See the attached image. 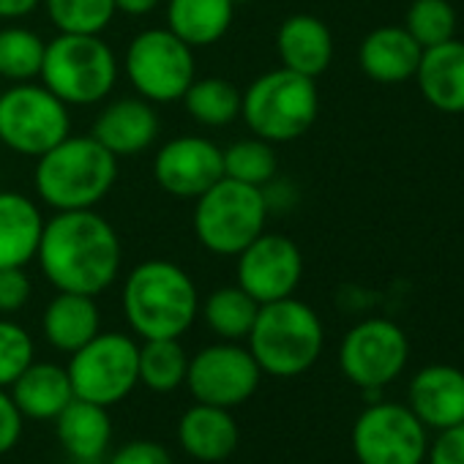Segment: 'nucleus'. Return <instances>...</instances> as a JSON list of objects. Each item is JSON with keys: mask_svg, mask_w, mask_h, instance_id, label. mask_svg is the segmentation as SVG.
<instances>
[{"mask_svg": "<svg viewBox=\"0 0 464 464\" xmlns=\"http://www.w3.org/2000/svg\"><path fill=\"white\" fill-rule=\"evenodd\" d=\"M36 263L55 293L102 295L121 276L123 244L96 208L55 210L44 221Z\"/></svg>", "mask_w": 464, "mask_h": 464, "instance_id": "nucleus-1", "label": "nucleus"}, {"mask_svg": "<svg viewBox=\"0 0 464 464\" xmlns=\"http://www.w3.org/2000/svg\"><path fill=\"white\" fill-rule=\"evenodd\" d=\"M121 309L137 339H180L199 317V290L178 263L142 260L123 282Z\"/></svg>", "mask_w": 464, "mask_h": 464, "instance_id": "nucleus-2", "label": "nucleus"}, {"mask_svg": "<svg viewBox=\"0 0 464 464\" xmlns=\"http://www.w3.org/2000/svg\"><path fill=\"white\" fill-rule=\"evenodd\" d=\"M118 161L91 134H69L36 159V197L53 210L99 208L118 180Z\"/></svg>", "mask_w": 464, "mask_h": 464, "instance_id": "nucleus-3", "label": "nucleus"}, {"mask_svg": "<svg viewBox=\"0 0 464 464\" xmlns=\"http://www.w3.org/2000/svg\"><path fill=\"white\" fill-rule=\"evenodd\" d=\"M323 344L325 331L320 314L295 295L263 304L246 336V347L263 374L282 380L309 372L317 363Z\"/></svg>", "mask_w": 464, "mask_h": 464, "instance_id": "nucleus-4", "label": "nucleus"}, {"mask_svg": "<svg viewBox=\"0 0 464 464\" xmlns=\"http://www.w3.org/2000/svg\"><path fill=\"white\" fill-rule=\"evenodd\" d=\"M118 77V55L99 34H58L47 42L39 80L63 104H102L115 91Z\"/></svg>", "mask_w": 464, "mask_h": 464, "instance_id": "nucleus-5", "label": "nucleus"}, {"mask_svg": "<svg viewBox=\"0 0 464 464\" xmlns=\"http://www.w3.org/2000/svg\"><path fill=\"white\" fill-rule=\"evenodd\" d=\"M268 202L263 188L221 178L194 199L191 227L199 246L218 257H238L266 232Z\"/></svg>", "mask_w": 464, "mask_h": 464, "instance_id": "nucleus-6", "label": "nucleus"}, {"mask_svg": "<svg viewBox=\"0 0 464 464\" xmlns=\"http://www.w3.org/2000/svg\"><path fill=\"white\" fill-rule=\"evenodd\" d=\"M320 112V93L312 77L285 66L260 74L246 91L241 118L246 129L266 142H293L304 137Z\"/></svg>", "mask_w": 464, "mask_h": 464, "instance_id": "nucleus-7", "label": "nucleus"}, {"mask_svg": "<svg viewBox=\"0 0 464 464\" xmlns=\"http://www.w3.org/2000/svg\"><path fill=\"white\" fill-rule=\"evenodd\" d=\"M121 72L145 102L175 104L197 80V58L169 28H145L126 44Z\"/></svg>", "mask_w": 464, "mask_h": 464, "instance_id": "nucleus-8", "label": "nucleus"}, {"mask_svg": "<svg viewBox=\"0 0 464 464\" xmlns=\"http://www.w3.org/2000/svg\"><path fill=\"white\" fill-rule=\"evenodd\" d=\"M72 107L42 82H14L0 93V142L39 159L72 134Z\"/></svg>", "mask_w": 464, "mask_h": 464, "instance_id": "nucleus-9", "label": "nucleus"}, {"mask_svg": "<svg viewBox=\"0 0 464 464\" xmlns=\"http://www.w3.org/2000/svg\"><path fill=\"white\" fill-rule=\"evenodd\" d=\"M77 399L112 407L140 385V342L121 331H99L69 358Z\"/></svg>", "mask_w": 464, "mask_h": 464, "instance_id": "nucleus-10", "label": "nucleus"}, {"mask_svg": "<svg viewBox=\"0 0 464 464\" xmlns=\"http://www.w3.org/2000/svg\"><path fill=\"white\" fill-rule=\"evenodd\" d=\"M358 464H423L429 434L407 404L374 401L353 423Z\"/></svg>", "mask_w": 464, "mask_h": 464, "instance_id": "nucleus-11", "label": "nucleus"}, {"mask_svg": "<svg viewBox=\"0 0 464 464\" xmlns=\"http://www.w3.org/2000/svg\"><path fill=\"white\" fill-rule=\"evenodd\" d=\"M260 382L263 369L257 366L249 347L238 342H216L188 358L183 385L188 388L194 401L232 410L249 401Z\"/></svg>", "mask_w": 464, "mask_h": 464, "instance_id": "nucleus-12", "label": "nucleus"}, {"mask_svg": "<svg viewBox=\"0 0 464 464\" xmlns=\"http://www.w3.org/2000/svg\"><path fill=\"white\" fill-rule=\"evenodd\" d=\"M410 358L404 331L391 320H363L347 331L339 347L342 374L361 391H380L393 382Z\"/></svg>", "mask_w": 464, "mask_h": 464, "instance_id": "nucleus-13", "label": "nucleus"}, {"mask_svg": "<svg viewBox=\"0 0 464 464\" xmlns=\"http://www.w3.org/2000/svg\"><path fill=\"white\" fill-rule=\"evenodd\" d=\"M304 276L298 244L279 232H263L236 257V285L260 306L295 295Z\"/></svg>", "mask_w": 464, "mask_h": 464, "instance_id": "nucleus-14", "label": "nucleus"}, {"mask_svg": "<svg viewBox=\"0 0 464 464\" xmlns=\"http://www.w3.org/2000/svg\"><path fill=\"white\" fill-rule=\"evenodd\" d=\"M153 178L169 197L197 199L224 178V150L199 134L172 137L153 156Z\"/></svg>", "mask_w": 464, "mask_h": 464, "instance_id": "nucleus-15", "label": "nucleus"}, {"mask_svg": "<svg viewBox=\"0 0 464 464\" xmlns=\"http://www.w3.org/2000/svg\"><path fill=\"white\" fill-rule=\"evenodd\" d=\"M159 112L156 104L142 96H123L102 107L93 121L91 137L102 142L115 159H129L145 153L159 137Z\"/></svg>", "mask_w": 464, "mask_h": 464, "instance_id": "nucleus-16", "label": "nucleus"}, {"mask_svg": "<svg viewBox=\"0 0 464 464\" xmlns=\"http://www.w3.org/2000/svg\"><path fill=\"white\" fill-rule=\"evenodd\" d=\"M410 410L426 429H448L464 423V372L448 363L420 369L410 382Z\"/></svg>", "mask_w": 464, "mask_h": 464, "instance_id": "nucleus-17", "label": "nucleus"}, {"mask_svg": "<svg viewBox=\"0 0 464 464\" xmlns=\"http://www.w3.org/2000/svg\"><path fill=\"white\" fill-rule=\"evenodd\" d=\"M178 442L186 456L216 464L236 453L241 429L229 410L194 401V407H188L178 420Z\"/></svg>", "mask_w": 464, "mask_h": 464, "instance_id": "nucleus-18", "label": "nucleus"}, {"mask_svg": "<svg viewBox=\"0 0 464 464\" xmlns=\"http://www.w3.org/2000/svg\"><path fill=\"white\" fill-rule=\"evenodd\" d=\"M42 205L23 191H0V268H25L36 260L42 232Z\"/></svg>", "mask_w": 464, "mask_h": 464, "instance_id": "nucleus-19", "label": "nucleus"}, {"mask_svg": "<svg viewBox=\"0 0 464 464\" xmlns=\"http://www.w3.org/2000/svg\"><path fill=\"white\" fill-rule=\"evenodd\" d=\"M276 53L285 69L317 80L334 61V36L312 14H293L276 31Z\"/></svg>", "mask_w": 464, "mask_h": 464, "instance_id": "nucleus-20", "label": "nucleus"}, {"mask_svg": "<svg viewBox=\"0 0 464 464\" xmlns=\"http://www.w3.org/2000/svg\"><path fill=\"white\" fill-rule=\"evenodd\" d=\"M102 331V312L93 295L55 293L42 314V334L58 353H77Z\"/></svg>", "mask_w": 464, "mask_h": 464, "instance_id": "nucleus-21", "label": "nucleus"}, {"mask_svg": "<svg viewBox=\"0 0 464 464\" xmlns=\"http://www.w3.org/2000/svg\"><path fill=\"white\" fill-rule=\"evenodd\" d=\"M9 393L23 418L31 420H55L63 412V407L74 399L66 366L50 361H34L9 385Z\"/></svg>", "mask_w": 464, "mask_h": 464, "instance_id": "nucleus-22", "label": "nucleus"}, {"mask_svg": "<svg viewBox=\"0 0 464 464\" xmlns=\"http://www.w3.org/2000/svg\"><path fill=\"white\" fill-rule=\"evenodd\" d=\"M423 99L440 112H464V42L426 47L415 72Z\"/></svg>", "mask_w": 464, "mask_h": 464, "instance_id": "nucleus-23", "label": "nucleus"}, {"mask_svg": "<svg viewBox=\"0 0 464 464\" xmlns=\"http://www.w3.org/2000/svg\"><path fill=\"white\" fill-rule=\"evenodd\" d=\"M423 47L404 28H377L372 31L358 53L361 69L374 82H404L415 77Z\"/></svg>", "mask_w": 464, "mask_h": 464, "instance_id": "nucleus-24", "label": "nucleus"}, {"mask_svg": "<svg viewBox=\"0 0 464 464\" xmlns=\"http://www.w3.org/2000/svg\"><path fill=\"white\" fill-rule=\"evenodd\" d=\"M236 9V0H167L164 28L191 50L213 47L229 34Z\"/></svg>", "mask_w": 464, "mask_h": 464, "instance_id": "nucleus-25", "label": "nucleus"}, {"mask_svg": "<svg viewBox=\"0 0 464 464\" xmlns=\"http://www.w3.org/2000/svg\"><path fill=\"white\" fill-rule=\"evenodd\" d=\"M55 434L61 448L77 461H96L107 453L112 440V418L110 407L72 399L63 412L55 418Z\"/></svg>", "mask_w": 464, "mask_h": 464, "instance_id": "nucleus-26", "label": "nucleus"}, {"mask_svg": "<svg viewBox=\"0 0 464 464\" xmlns=\"http://www.w3.org/2000/svg\"><path fill=\"white\" fill-rule=\"evenodd\" d=\"M260 304L238 285H224L199 301V314L218 342H246Z\"/></svg>", "mask_w": 464, "mask_h": 464, "instance_id": "nucleus-27", "label": "nucleus"}, {"mask_svg": "<svg viewBox=\"0 0 464 464\" xmlns=\"http://www.w3.org/2000/svg\"><path fill=\"white\" fill-rule=\"evenodd\" d=\"M180 102L194 123L205 129H224L241 118L244 91L224 77H197Z\"/></svg>", "mask_w": 464, "mask_h": 464, "instance_id": "nucleus-28", "label": "nucleus"}, {"mask_svg": "<svg viewBox=\"0 0 464 464\" xmlns=\"http://www.w3.org/2000/svg\"><path fill=\"white\" fill-rule=\"evenodd\" d=\"M188 355L180 339H145L140 344V385L153 393H172L186 382Z\"/></svg>", "mask_w": 464, "mask_h": 464, "instance_id": "nucleus-29", "label": "nucleus"}, {"mask_svg": "<svg viewBox=\"0 0 464 464\" xmlns=\"http://www.w3.org/2000/svg\"><path fill=\"white\" fill-rule=\"evenodd\" d=\"M47 42L25 25L0 28V80L34 82L42 74Z\"/></svg>", "mask_w": 464, "mask_h": 464, "instance_id": "nucleus-30", "label": "nucleus"}, {"mask_svg": "<svg viewBox=\"0 0 464 464\" xmlns=\"http://www.w3.org/2000/svg\"><path fill=\"white\" fill-rule=\"evenodd\" d=\"M276 172H279V159L274 142H266L252 134L224 148V178L263 188L276 178Z\"/></svg>", "mask_w": 464, "mask_h": 464, "instance_id": "nucleus-31", "label": "nucleus"}, {"mask_svg": "<svg viewBox=\"0 0 464 464\" xmlns=\"http://www.w3.org/2000/svg\"><path fill=\"white\" fill-rule=\"evenodd\" d=\"M58 34H104L115 20V0H42Z\"/></svg>", "mask_w": 464, "mask_h": 464, "instance_id": "nucleus-32", "label": "nucleus"}, {"mask_svg": "<svg viewBox=\"0 0 464 464\" xmlns=\"http://www.w3.org/2000/svg\"><path fill=\"white\" fill-rule=\"evenodd\" d=\"M404 31L426 50L453 39L456 31V12L448 0H415L407 12Z\"/></svg>", "mask_w": 464, "mask_h": 464, "instance_id": "nucleus-33", "label": "nucleus"}, {"mask_svg": "<svg viewBox=\"0 0 464 464\" xmlns=\"http://www.w3.org/2000/svg\"><path fill=\"white\" fill-rule=\"evenodd\" d=\"M34 361V336L20 323L0 317V388H9Z\"/></svg>", "mask_w": 464, "mask_h": 464, "instance_id": "nucleus-34", "label": "nucleus"}, {"mask_svg": "<svg viewBox=\"0 0 464 464\" xmlns=\"http://www.w3.org/2000/svg\"><path fill=\"white\" fill-rule=\"evenodd\" d=\"M34 282L25 268H0V317H12L28 306Z\"/></svg>", "mask_w": 464, "mask_h": 464, "instance_id": "nucleus-35", "label": "nucleus"}, {"mask_svg": "<svg viewBox=\"0 0 464 464\" xmlns=\"http://www.w3.org/2000/svg\"><path fill=\"white\" fill-rule=\"evenodd\" d=\"M107 464H175V459L156 440H131L123 442Z\"/></svg>", "mask_w": 464, "mask_h": 464, "instance_id": "nucleus-36", "label": "nucleus"}, {"mask_svg": "<svg viewBox=\"0 0 464 464\" xmlns=\"http://www.w3.org/2000/svg\"><path fill=\"white\" fill-rule=\"evenodd\" d=\"M426 459L429 464H464V423L440 429L426 448Z\"/></svg>", "mask_w": 464, "mask_h": 464, "instance_id": "nucleus-37", "label": "nucleus"}, {"mask_svg": "<svg viewBox=\"0 0 464 464\" xmlns=\"http://www.w3.org/2000/svg\"><path fill=\"white\" fill-rule=\"evenodd\" d=\"M23 412L17 410L12 393L0 388V456H6L23 437Z\"/></svg>", "mask_w": 464, "mask_h": 464, "instance_id": "nucleus-38", "label": "nucleus"}, {"mask_svg": "<svg viewBox=\"0 0 464 464\" xmlns=\"http://www.w3.org/2000/svg\"><path fill=\"white\" fill-rule=\"evenodd\" d=\"M39 6H42V0H0V20H4V23L25 20Z\"/></svg>", "mask_w": 464, "mask_h": 464, "instance_id": "nucleus-39", "label": "nucleus"}, {"mask_svg": "<svg viewBox=\"0 0 464 464\" xmlns=\"http://www.w3.org/2000/svg\"><path fill=\"white\" fill-rule=\"evenodd\" d=\"M161 0H115V12L126 17H148L159 9Z\"/></svg>", "mask_w": 464, "mask_h": 464, "instance_id": "nucleus-40", "label": "nucleus"}, {"mask_svg": "<svg viewBox=\"0 0 464 464\" xmlns=\"http://www.w3.org/2000/svg\"><path fill=\"white\" fill-rule=\"evenodd\" d=\"M246 4H252V0H236V6H246Z\"/></svg>", "mask_w": 464, "mask_h": 464, "instance_id": "nucleus-41", "label": "nucleus"}]
</instances>
